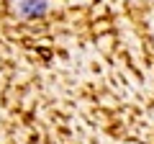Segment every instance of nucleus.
Returning <instances> with one entry per match:
<instances>
[{
    "label": "nucleus",
    "instance_id": "f257e3e1",
    "mask_svg": "<svg viewBox=\"0 0 154 144\" xmlns=\"http://www.w3.org/2000/svg\"><path fill=\"white\" fill-rule=\"evenodd\" d=\"M49 11V3L46 0H21L18 3V13L26 18H36V16H44Z\"/></svg>",
    "mask_w": 154,
    "mask_h": 144
}]
</instances>
